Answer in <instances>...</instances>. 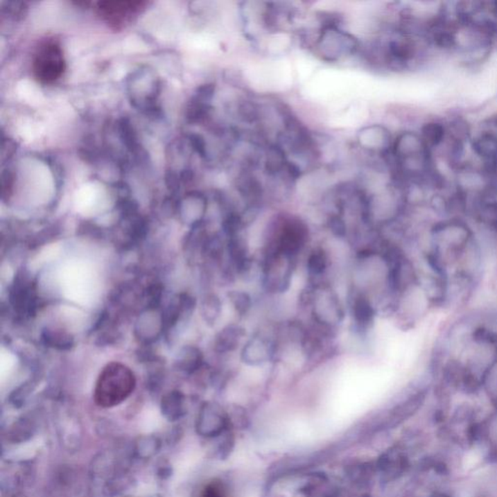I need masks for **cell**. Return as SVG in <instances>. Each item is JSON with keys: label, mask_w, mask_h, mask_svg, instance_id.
<instances>
[{"label": "cell", "mask_w": 497, "mask_h": 497, "mask_svg": "<svg viewBox=\"0 0 497 497\" xmlns=\"http://www.w3.org/2000/svg\"><path fill=\"white\" fill-rule=\"evenodd\" d=\"M298 308L307 312L309 324L335 336L348 317L346 303L331 282L306 284Z\"/></svg>", "instance_id": "obj_1"}, {"label": "cell", "mask_w": 497, "mask_h": 497, "mask_svg": "<svg viewBox=\"0 0 497 497\" xmlns=\"http://www.w3.org/2000/svg\"><path fill=\"white\" fill-rule=\"evenodd\" d=\"M428 237V248L435 252L448 268H452L474 240L475 229L464 218H446L431 223Z\"/></svg>", "instance_id": "obj_2"}, {"label": "cell", "mask_w": 497, "mask_h": 497, "mask_svg": "<svg viewBox=\"0 0 497 497\" xmlns=\"http://www.w3.org/2000/svg\"><path fill=\"white\" fill-rule=\"evenodd\" d=\"M311 244V230L304 220L292 215L278 216L269 225L261 251H275L299 259Z\"/></svg>", "instance_id": "obj_3"}, {"label": "cell", "mask_w": 497, "mask_h": 497, "mask_svg": "<svg viewBox=\"0 0 497 497\" xmlns=\"http://www.w3.org/2000/svg\"><path fill=\"white\" fill-rule=\"evenodd\" d=\"M137 387V378L128 366L111 363L99 374L94 387V399L101 408H112L123 403Z\"/></svg>", "instance_id": "obj_4"}, {"label": "cell", "mask_w": 497, "mask_h": 497, "mask_svg": "<svg viewBox=\"0 0 497 497\" xmlns=\"http://www.w3.org/2000/svg\"><path fill=\"white\" fill-rule=\"evenodd\" d=\"M261 273L259 285L265 297H279L292 286L298 259L275 251H261Z\"/></svg>", "instance_id": "obj_5"}, {"label": "cell", "mask_w": 497, "mask_h": 497, "mask_svg": "<svg viewBox=\"0 0 497 497\" xmlns=\"http://www.w3.org/2000/svg\"><path fill=\"white\" fill-rule=\"evenodd\" d=\"M278 343L275 322L259 327L249 334L239 351V360L247 367L259 368L276 363Z\"/></svg>", "instance_id": "obj_6"}, {"label": "cell", "mask_w": 497, "mask_h": 497, "mask_svg": "<svg viewBox=\"0 0 497 497\" xmlns=\"http://www.w3.org/2000/svg\"><path fill=\"white\" fill-rule=\"evenodd\" d=\"M31 69L35 78L42 85H52L62 78L67 70L64 49L59 40L47 37L36 47Z\"/></svg>", "instance_id": "obj_7"}, {"label": "cell", "mask_w": 497, "mask_h": 497, "mask_svg": "<svg viewBox=\"0 0 497 497\" xmlns=\"http://www.w3.org/2000/svg\"><path fill=\"white\" fill-rule=\"evenodd\" d=\"M346 305L351 331L356 338L365 341L374 329L378 316L374 300L367 293L351 285L347 293Z\"/></svg>", "instance_id": "obj_8"}, {"label": "cell", "mask_w": 497, "mask_h": 497, "mask_svg": "<svg viewBox=\"0 0 497 497\" xmlns=\"http://www.w3.org/2000/svg\"><path fill=\"white\" fill-rule=\"evenodd\" d=\"M161 88V80L157 72L148 67L134 70L127 79L128 98L139 110L151 111L157 107Z\"/></svg>", "instance_id": "obj_9"}, {"label": "cell", "mask_w": 497, "mask_h": 497, "mask_svg": "<svg viewBox=\"0 0 497 497\" xmlns=\"http://www.w3.org/2000/svg\"><path fill=\"white\" fill-rule=\"evenodd\" d=\"M149 6L146 1H99L96 13L114 30H122Z\"/></svg>", "instance_id": "obj_10"}, {"label": "cell", "mask_w": 497, "mask_h": 497, "mask_svg": "<svg viewBox=\"0 0 497 497\" xmlns=\"http://www.w3.org/2000/svg\"><path fill=\"white\" fill-rule=\"evenodd\" d=\"M229 412L215 401H206L201 405L196 419L195 428L202 437L215 438L229 430L230 426Z\"/></svg>", "instance_id": "obj_11"}, {"label": "cell", "mask_w": 497, "mask_h": 497, "mask_svg": "<svg viewBox=\"0 0 497 497\" xmlns=\"http://www.w3.org/2000/svg\"><path fill=\"white\" fill-rule=\"evenodd\" d=\"M305 256L304 268L307 284H322L331 282L327 276L332 268L331 252L324 245H314L310 247Z\"/></svg>", "instance_id": "obj_12"}, {"label": "cell", "mask_w": 497, "mask_h": 497, "mask_svg": "<svg viewBox=\"0 0 497 497\" xmlns=\"http://www.w3.org/2000/svg\"><path fill=\"white\" fill-rule=\"evenodd\" d=\"M166 332L164 313L159 308L147 307L138 316L134 324V336L144 345L156 342Z\"/></svg>", "instance_id": "obj_13"}, {"label": "cell", "mask_w": 497, "mask_h": 497, "mask_svg": "<svg viewBox=\"0 0 497 497\" xmlns=\"http://www.w3.org/2000/svg\"><path fill=\"white\" fill-rule=\"evenodd\" d=\"M249 333L246 326L240 322H232L216 334L213 349L217 355L229 356L240 351Z\"/></svg>", "instance_id": "obj_14"}, {"label": "cell", "mask_w": 497, "mask_h": 497, "mask_svg": "<svg viewBox=\"0 0 497 497\" xmlns=\"http://www.w3.org/2000/svg\"><path fill=\"white\" fill-rule=\"evenodd\" d=\"M207 206V200L202 193H188L178 204V214L182 223L191 229L203 224Z\"/></svg>", "instance_id": "obj_15"}, {"label": "cell", "mask_w": 497, "mask_h": 497, "mask_svg": "<svg viewBox=\"0 0 497 497\" xmlns=\"http://www.w3.org/2000/svg\"><path fill=\"white\" fill-rule=\"evenodd\" d=\"M11 302L20 313L31 314L36 307L35 287L26 276L17 277L11 290Z\"/></svg>", "instance_id": "obj_16"}, {"label": "cell", "mask_w": 497, "mask_h": 497, "mask_svg": "<svg viewBox=\"0 0 497 497\" xmlns=\"http://www.w3.org/2000/svg\"><path fill=\"white\" fill-rule=\"evenodd\" d=\"M205 365L204 355L198 347L188 345L177 354L175 367L186 374H193L203 369Z\"/></svg>", "instance_id": "obj_17"}, {"label": "cell", "mask_w": 497, "mask_h": 497, "mask_svg": "<svg viewBox=\"0 0 497 497\" xmlns=\"http://www.w3.org/2000/svg\"><path fill=\"white\" fill-rule=\"evenodd\" d=\"M295 497H338V492L324 475L314 474L304 486L298 489Z\"/></svg>", "instance_id": "obj_18"}, {"label": "cell", "mask_w": 497, "mask_h": 497, "mask_svg": "<svg viewBox=\"0 0 497 497\" xmlns=\"http://www.w3.org/2000/svg\"><path fill=\"white\" fill-rule=\"evenodd\" d=\"M419 135L430 151H437L448 137L445 122L441 120H429L419 128Z\"/></svg>", "instance_id": "obj_19"}, {"label": "cell", "mask_w": 497, "mask_h": 497, "mask_svg": "<svg viewBox=\"0 0 497 497\" xmlns=\"http://www.w3.org/2000/svg\"><path fill=\"white\" fill-rule=\"evenodd\" d=\"M162 413L169 421H178L186 415V397L180 390H171L162 399Z\"/></svg>", "instance_id": "obj_20"}, {"label": "cell", "mask_w": 497, "mask_h": 497, "mask_svg": "<svg viewBox=\"0 0 497 497\" xmlns=\"http://www.w3.org/2000/svg\"><path fill=\"white\" fill-rule=\"evenodd\" d=\"M227 297L235 314L241 321L248 317L253 312L256 302L253 295L248 290L243 288L230 290L227 292Z\"/></svg>", "instance_id": "obj_21"}, {"label": "cell", "mask_w": 497, "mask_h": 497, "mask_svg": "<svg viewBox=\"0 0 497 497\" xmlns=\"http://www.w3.org/2000/svg\"><path fill=\"white\" fill-rule=\"evenodd\" d=\"M409 463L403 453L394 451L385 453L379 458L377 467L384 475L390 477H396L403 473L408 467Z\"/></svg>", "instance_id": "obj_22"}, {"label": "cell", "mask_w": 497, "mask_h": 497, "mask_svg": "<svg viewBox=\"0 0 497 497\" xmlns=\"http://www.w3.org/2000/svg\"><path fill=\"white\" fill-rule=\"evenodd\" d=\"M41 340L44 345L57 350L67 351L74 346V338L71 334L62 329L47 327L41 333Z\"/></svg>", "instance_id": "obj_23"}, {"label": "cell", "mask_w": 497, "mask_h": 497, "mask_svg": "<svg viewBox=\"0 0 497 497\" xmlns=\"http://www.w3.org/2000/svg\"><path fill=\"white\" fill-rule=\"evenodd\" d=\"M223 313V300L219 295L209 293L201 300L200 314L208 326H215Z\"/></svg>", "instance_id": "obj_24"}, {"label": "cell", "mask_w": 497, "mask_h": 497, "mask_svg": "<svg viewBox=\"0 0 497 497\" xmlns=\"http://www.w3.org/2000/svg\"><path fill=\"white\" fill-rule=\"evenodd\" d=\"M482 392L497 410V358L482 373Z\"/></svg>", "instance_id": "obj_25"}, {"label": "cell", "mask_w": 497, "mask_h": 497, "mask_svg": "<svg viewBox=\"0 0 497 497\" xmlns=\"http://www.w3.org/2000/svg\"><path fill=\"white\" fill-rule=\"evenodd\" d=\"M288 161L282 147L273 145L268 149L265 159V171L268 175L274 176L286 169Z\"/></svg>", "instance_id": "obj_26"}, {"label": "cell", "mask_w": 497, "mask_h": 497, "mask_svg": "<svg viewBox=\"0 0 497 497\" xmlns=\"http://www.w3.org/2000/svg\"><path fill=\"white\" fill-rule=\"evenodd\" d=\"M326 227L334 238L344 242L349 241L351 229L343 215L331 213L326 220Z\"/></svg>", "instance_id": "obj_27"}, {"label": "cell", "mask_w": 497, "mask_h": 497, "mask_svg": "<svg viewBox=\"0 0 497 497\" xmlns=\"http://www.w3.org/2000/svg\"><path fill=\"white\" fill-rule=\"evenodd\" d=\"M161 448V441L155 436H142L134 445V455L142 460L154 457Z\"/></svg>", "instance_id": "obj_28"}, {"label": "cell", "mask_w": 497, "mask_h": 497, "mask_svg": "<svg viewBox=\"0 0 497 497\" xmlns=\"http://www.w3.org/2000/svg\"><path fill=\"white\" fill-rule=\"evenodd\" d=\"M200 497H229L227 489L220 481L210 482L201 492Z\"/></svg>", "instance_id": "obj_29"}, {"label": "cell", "mask_w": 497, "mask_h": 497, "mask_svg": "<svg viewBox=\"0 0 497 497\" xmlns=\"http://www.w3.org/2000/svg\"><path fill=\"white\" fill-rule=\"evenodd\" d=\"M478 128L479 132L494 133L497 135V112L482 119Z\"/></svg>", "instance_id": "obj_30"}, {"label": "cell", "mask_w": 497, "mask_h": 497, "mask_svg": "<svg viewBox=\"0 0 497 497\" xmlns=\"http://www.w3.org/2000/svg\"><path fill=\"white\" fill-rule=\"evenodd\" d=\"M286 171H288V176H290V178L293 179V180H297V179H299L302 175V169L299 168L297 164H293V162H288L287 166H286Z\"/></svg>", "instance_id": "obj_31"}, {"label": "cell", "mask_w": 497, "mask_h": 497, "mask_svg": "<svg viewBox=\"0 0 497 497\" xmlns=\"http://www.w3.org/2000/svg\"><path fill=\"white\" fill-rule=\"evenodd\" d=\"M171 468L168 467L162 468L161 471L159 472V476H161L162 479H166L167 477L171 476Z\"/></svg>", "instance_id": "obj_32"}, {"label": "cell", "mask_w": 497, "mask_h": 497, "mask_svg": "<svg viewBox=\"0 0 497 497\" xmlns=\"http://www.w3.org/2000/svg\"><path fill=\"white\" fill-rule=\"evenodd\" d=\"M433 497H452V496H448V494H434V496Z\"/></svg>", "instance_id": "obj_33"}]
</instances>
